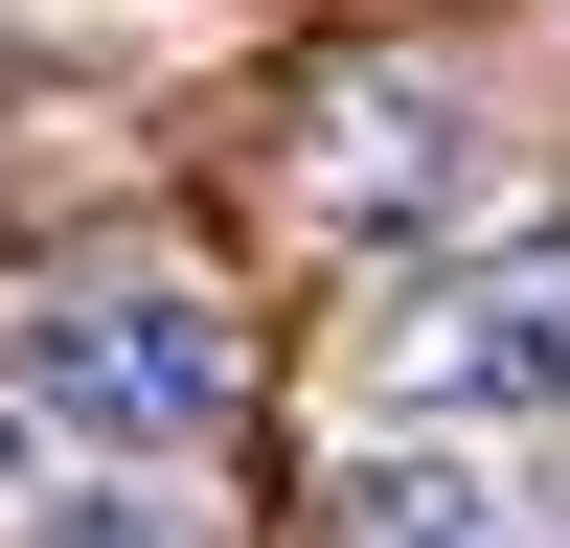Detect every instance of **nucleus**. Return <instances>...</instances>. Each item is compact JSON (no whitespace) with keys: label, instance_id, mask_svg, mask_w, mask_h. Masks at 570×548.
Masks as SVG:
<instances>
[{"label":"nucleus","instance_id":"f257e3e1","mask_svg":"<svg viewBox=\"0 0 570 548\" xmlns=\"http://www.w3.org/2000/svg\"><path fill=\"white\" fill-rule=\"evenodd\" d=\"M228 389H252V343H228L206 274H91L23 320V411L69 457H183V434H228Z\"/></svg>","mask_w":570,"mask_h":548},{"label":"nucleus","instance_id":"f03ea898","mask_svg":"<svg viewBox=\"0 0 570 548\" xmlns=\"http://www.w3.org/2000/svg\"><path fill=\"white\" fill-rule=\"evenodd\" d=\"M297 206L343 228V252H389V228H480L502 206V91L480 69H343L297 137Z\"/></svg>","mask_w":570,"mask_h":548},{"label":"nucleus","instance_id":"7ed1b4c3","mask_svg":"<svg viewBox=\"0 0 570 548\" xmlns=\"http://www.w3.org/2000/svg\"><path fill=\"white\" fill-rule=\"evenodd\" d=\"M365 389L434 411V434H570V228H548V252L434 274V297L389 320V365H365Z\"/></svg>","mask_w":570,"mask_h":548},{"label":"nucleus","instance_id":"20e7f679","mask_svg":"<svg viewBox=\"0 0 570 548\" xmlns=\"http://www.w3.org/2000/svg\"><path fill=\"white\" fill-rule=\"evenodd\" d=\"M320 548H525V502H502L480 434H434V411H411V434H365L343 480H320Z\"/></svg>","mask_w":570,"mask_h":548},{"label":"nucleus","instance_id":"39448f33","mask_svg":"<svg viewBox=\"0 0 570 548\" xmlns=\"http://www.w3.org/2000/svg\"><path fill=\"white\" fill-rule=\"evenodd\" d=\"M0 548H206V502H183L160 457H69V480H46Z\"/></svg>","mask_w":570,"mask_h":548}]
</instances>
